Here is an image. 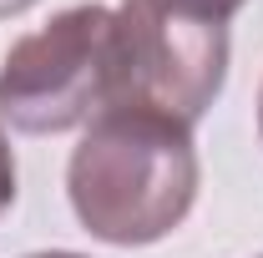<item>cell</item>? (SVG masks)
<instances>
[{"label": "cell", "mask_w": 263, "mask_h": 258, "mask_svg": "<svg viewBox=\"0 0 263 258\" xmlns=\"http://www.w3.org/2000/svg\"><path fill=\"white\" fill-rule=\"evenodd\" d=\"M15 202V152H10V142H5V132H0V213Z\"/></svg>", "instance_id": "5"}, {"label": "cell", "mask_w": 263, "mask_h": 258, "mask_svg": "<svg viewBox=\"0 0 263 258\" xmlns=\"http://www.w3.org/2000/svg\"><path fill=\"white\" fill-rule=\"evenodd\" d=\"M117 101V15L71 5L51 26L21 35L0 61V122L15 132H71Z\"/></svg>", "instance_id": "2"}, {"label": "cell", "mask_w": 263, "mask_h": 258, "mask_svg": "<svg viewBox=\"0 0 263 258\" xmlns=\"http://www.w3.org/2000/svg\"><path fill=\"white\" fill-rule=\"evenodd\" d=\"M35 0H0V21H5V15H21V10H31Z\"/></svg>", "instance_id": "6"}, {"label": "cell", "mask_w": 263, "mask_h": 258, "mask_svg": "<svg viewBox=\"0 0 263 258\" xmlns=\"http://www.w3.org/2000/svg\"><path fill=\"white\" fill-rule=\"evenodd\" d=\"M31 258H81V253H66V248H51V253H31Z\"/></svg>", "instance_id": "7"}, {"label": "cell", "mask_w": 263, "mask_h": 258, "mask_svg": "<svg viewBox=\"0 0 263 258\" xmlns=\"http://www.w3.org/2000/svg\"><path fill=\"white\" fill-rule=\"evenodd\" d=\"M66 193L81 228L111 248H147L193 213L197 147L193 127L147 106H106L86 122Z\"/></svg>", "instance_id": "1"}, {"label": "cell", "mask_w": 263, "mask_h": 258, "mask_svg": "<svg viewBox=\"0 0 263 258\" xmlns=\"http://www.w3.org/2000/svg\"><path fill=\"white\" fill-rule=\"evenodd\" d=\"M258 137H263V91H258Z\"/></svg>", "instance_id": "8"}, {"label": "cell", "mask_w": 263, "mask_h": 258, "mask_svg": "<svg viewBox=\"0 0 263 258\" xmlns=\"http://www.w3.org/2000/svg\"><path fill=\"white\" fill-rule=\"evenodd\" d=\"M117 15V101L147 106L182 127H197L228 81V31L172 10L162 0H122Z\"/></svg>", "instance_id": "3"}, {"label": "cell", "mask_w": 263, "mask_h": 258, "mask_svg": "<svg viewBox=\"0 0 263 258\" xmlns=\"http://www.w3.org/2000/svg\"><path fill=\"white\" fill-rule=\"evenodd\" d=\"M172 10H187V15H202V21H228L233 10H243L248 0H162Z\"/></svg>", "instance_id": "4"}]
</instances>
